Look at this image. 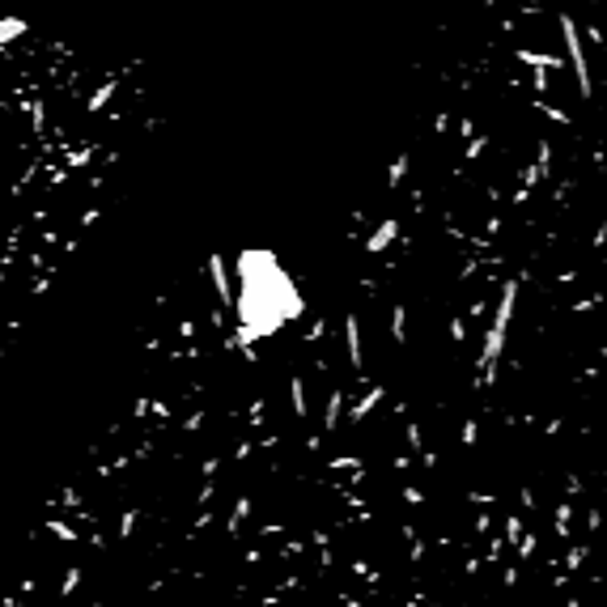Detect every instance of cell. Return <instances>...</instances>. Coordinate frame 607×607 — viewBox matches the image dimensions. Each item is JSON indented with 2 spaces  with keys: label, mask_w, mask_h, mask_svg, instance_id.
Instances as JSON below:
<instances>
[{
  "label": "cell",
  "mask_w": 607,
  "mask_h": 607,
  "mask_svg": "<svg viewBox=\"0 0 607 607\" xmlns=\"http://www.w3.org/2000/svg\"><path fill=\"white\" fill-rule=\"evenodd\" d=\"M280 293H289L285 272H276V263L263 251L242 255V336L255 340L272 331L285 314H293L280 306Z\"/></svg>",
  "instance_id": "obj_1"
}]
</instances>
